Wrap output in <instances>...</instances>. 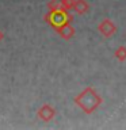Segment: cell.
I'll return each mask as SVG.
<instances>
[{
    "mask_svg": "<svg viewBox=\"0 0 126 130\" xmlns=\"http://www.w3.org/2000/svg\"><path fill=\"white\" fill-rule=\"evenodd\" d=\"M72 10L75 12H77L79 15H84L89 10V4L85 0H75V4H73Z\"/></svg>",
    "mask_w": 126,
    "mask_h": 130,
    "instance_id": "obj_6",
    "label": "cell"
},
{
    "mask_svg": "<svg viewBox=\"0 0 126 130\" xmlns=\"http://www.w3.org/2000/svg\"><path fill=\"white\" fill-rule=\"evenodd\" d=\"M54 115H56V110L53 108L52 106H49V104L42 106V107L39 108V111H38V117L42 121H45V122L50 121L52 118H54Z\"/></svg>",
    "mask_w": 126,
    "mask_h": 130,
    "instance_id": "obj_4",
    "label": "cell"
},
{
    "mask_svg": "<svg viewBox=\"0 0 126 130\" xmlns=\"http://www.w3.org/2000/svg\"><path fill=\"white\" fill-rule=\"evenodd\" d=\"M102 96L98 93L92 87H87L81 91L79 95L75 98V103L76 106L83 110L85 114H92L95 112V110L102 104Z\"/></svg>",
    "mask_w": 126,
    "mask_h": 130,
    "instance_id": "obj_1",
    "label": "cell"
},
{
    "mask_svg": "<svg viewBox=\"0 0 126 130\" xmlns=\"http://www.w3.org/2000/svg\"><path fill=\"white\" fill-rule=\"evenodd\" d=\"M57 31H58V34L62 37L64 39H71L73 35H75V28L72 27V24L71 22H68V23H65L62 24V26H60V27H57L56 28Z\"/></svg>",
    "mask_w": 126,
    "mask_h": 130,
    "instance_id": "obj_5",
    "label": "cell"
},
{
    "mask_svg": "<svg viewBox=\"0 0 126 130\" xmlns=\"http://www.w3.org/2000/svg\"><path fill=\"white\" fill-rule=\"evenodd\" d=\"M49 8L52 11H56V10H65L64 8V0H52L49 3Z\"/></svg>",
    "mask_w": 126,
    "mask_h": 130,
    "instance_id": "obj_8",
    "label": "cell"
},
{
    "mask_svg": "<svg viewBox=\"0 0 126 130\" xmlns=\"http://www.w3.org/2000/svg\"><path fill=\"white\" fill-rule=\"evenodd\" d=\"M49 20H50V23L57 28V27L62 26V24H65V23L71 22L72 16L68 14L67 10H56V11H52L50 12Z\"/></svg>",
    "mask_w": 126,
    "mask_h": 130,
    "instance_id": "obj_2",
    "label": "cell"
},
{
    "mask_svg": "<svg viewBox=\"0 0 126 130\" xmlns=\"http://www.w3.org/2000/svg\"><path fill=\"white\" fill-rule=\"evenodd\" d=\"M98 31L100 32L104 38H110L117 32V26L111 19H103L98 24Z\"/></svg>",
    "mask_w": 126,
    "mask_h": 130,
    "instance_id": "obj_3",
    "label": "cell"
},
{
    "mask_svg": "<svg viewBox=\"0 0 126 130\" xmlns=\"http://www.w3.org/2000/svg\"><path fill=\"white\" fill-rule=\"evenodd\" d=\"M114 56H115V58L118 61L125 62L126 61V46H119L115 52H114Z\"/></svg>",
    "mask_w": 126,
    "mask_h": 130,
    "instance_id": "obj_7",
    "label": "cell"
}]
</instances>
